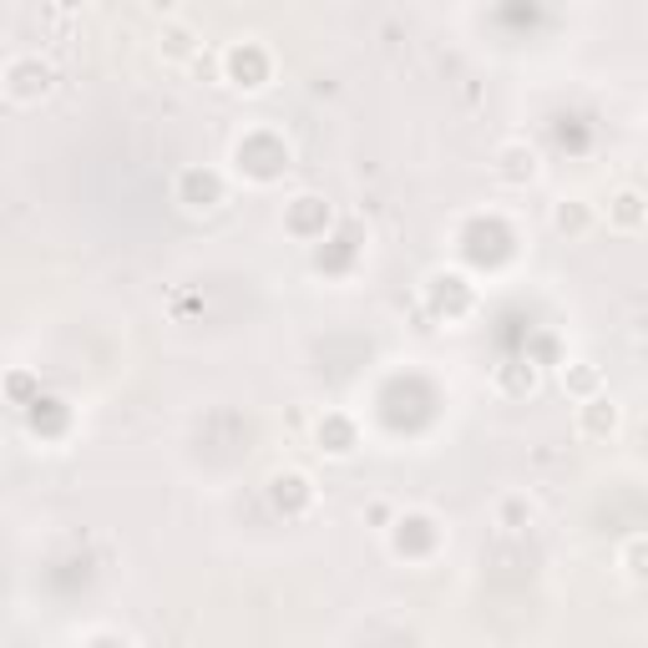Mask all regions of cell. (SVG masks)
<instances>
[{"mask_svg":"<svg viewBox=\"0 0 648 648\" xmlns=\"http://www.w3.org/2000/svg\"><path fill=\"white\" fill-rule=\"evenodd\" d=\"M553 223L562 233H587V223H593V208H587L583 198H562V203H557V213H553Z\"/></svg>","mask_w":648,"mask_h":648,"instance_id":"obj_8","label":"cell"},{"mask_svg":"<svg viewBox=\"0 0 648 648\" xmlns=\"http://www.w3.org/2000/svg\"><path fill=\"white\" fill-rule=\"evenodd\" d=\"M5 96L11 102H36V96H47L56 87V72H51L41 56H11L5 62Z\"/></svg>","mask_w":648,"mask_h":648,"instance_id":"obj_1","label":"cell"},{"mask_svg":"<svg viewBox=\"0 0 648 648\" xmlns=\"http://www.w3.org/2000/svg\"><path fill=\"white\" fill-rule=\"evenodd\" d=\"M618 568H623V578H633V583H648V537H628V542H623Z\"/></svg>","mask_w":648,"mask_h":648,"instance_id":"obj_7","label":"cell"},{"mask_svg":"<svg viewBox=\"0 0 648 648\" xmlns=\"http://www.w3.org/2000/svg\"><path fill=\"white\" fill-rule=\"evenodd\" d=\"M537 517H542V507L527 492H511L496 502V527L502 532H527V527H537Z\"/></svg>","mask_w":648,"mask_h":648,"instance_id":"obj_4","label":"cell"},{"mask_svg":"<svg viewBox=\"0 0 648 648\" xmlns=\"http://www.w3.org/2000/svg\"><path fill=\"white\" fill-rule=\"evenodd\" d=\"M157 41H163V56H193V41H198V36L187 31L183 21H172V26L157 31Z\"/></svg>","mask_w":648,"mask_h":648,"instance_id":"obj_9","label":"cell"},{"mask_svg":"<svg viewBox=\"0 0 648 648\" xmlns=\"http://www.w3.org/2000/svg\"><path fill=\"white\" fill-rule=\"evenodd\" d=\"M618 420H623V411H618L613 396H593V401L578 405V431L593 436V441H598V436H613Z\"/></svg>","mask_w":648,"mask_h":648,"instance_id":"obj_3","label":"cell"},{"mask_svg":"<svg viewBox=\"0 0 648 648\" xmlns=\"http://www.w3.org/2000/svg\"><path fill=\"white\" fill-rule=\"evenodd\" d=\"M562 386H568L578 401H593V396H602V390H598V365H593V360H568Z\"/></svg>","mask_w":648,"mask_h":648,"instance_id":"obj_6","label":"cell"},{"mask_svg":"<svg viewBox=\"0 0 648 648\" xmlns=\"http://www.w3.org/2000/svg\"><path fill=\"white\" fill-rule=\"evenodd\" d=\"M608 223H613V229H638V223H648V198L638 187H618L613 198H608Z\"/></svg>","mask_w":648,"mask_h":648,"instance_id":"obj_5","label":"cell"},{"mask_svg":"<svg viewBox=\"0 0 648 648\" xmlns=\"http://www.w3.org/2000/svg\"><path fill=\"white\" fill-rule=\"evenodd\" d=\"M496 178L511 187H522V183H537L542 178V157L532 142H502L496 147Z\"/></svg>","mask_w":648,"mask_h":648,"instance_id":"obj_2","label":"cell"}]
</instances>
